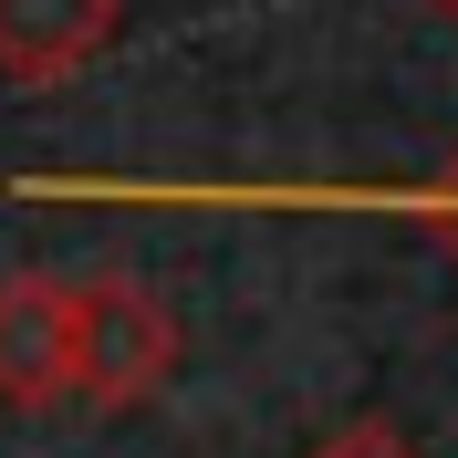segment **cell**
I'll list each match as a JSON object with an SVG mask.
<instances>
[{"mask_svg": "<svg viewBox=\"0 0 458 458\" xmlns=\"http://www.w3.org/2000/svg\"><path fill=\"white\" fill-rule=\"evenodd\" d=\"M302 458H428L406 428H386V417H354V428H334V437H313Z\"/></svg>", "mask_w": 458, "mask_h": 458, "instance_id": "4", "label": "cell"}, {"mask_svg": "<svg viewBox=\"0 0 458 458\" xmlns=\"http://www.w3.org/2000/svg\"><path fill=\"white\" fill-rule=\"evenodd\" d=\"M167 375H177V313L146 282L73 292V396L84 406H146Z\"/></svg>", "mask_w": 458, "mask_h": 458, "instance_id": "1", "label": "cell"}, {"mask_svg": "<svg viewBox=\"0 0 458 458\" xmlns=\"http://www.w3.org/2000/svg\"><path fill=\"white\" fill-rule=\"evenodd\" d=\"M437 21H448V31H458V0H437Z\"/></svg>", "mask_w": 458, "mask_h": 458, "instance_id": "6", "label": "cell"}, {"mask_svg": "<svg viewBox=\"0 0 458 458\" xmlns=\"http://www.w3.org/2000/svg\"><path fill=\"white\" fill-rule=\"evenodd\" d=\"M73 396V292L42 271L0 282V406H63Z\"/></svg>", "mask_w": 458, "mask_h": 458, "instance_id": "2", "label": "cell"}, {"mask_svg": "<svg viewBox=\"0 0 458 458\" xmlns=\"http://www.w3.org/2000/svg\"><path fill=\"white\" fill-rule=\"evenodd\" d=\"M406 208H417V219H437V229H448V250H458V167L437 177V188H406Z\"/></svg>", "mask_w": 458, "mask_h": 458, "instance_id": "5", "label": "cell"}, {"mask_svg": "<svg viewBox=\"0 0 458 458\" xmlns=\"http://www.w3.org/2000/svg\"><path fill=\"white\" fill-rule=\"evenodd\" d=\"M125 0H0V73L11 84H63L114 42Z\"/></svg>", "mask_w": 458, "mask_h": 458, "instance_id": "3", "label": "cell"}]
</instances>
